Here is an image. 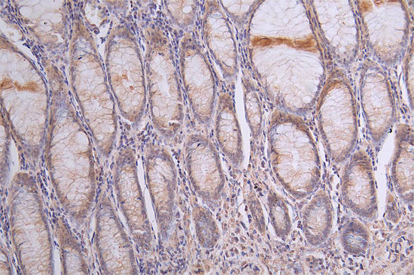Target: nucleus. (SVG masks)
I'll use <instances>...</instances> for the list:
<instances>
[{
	"instance_id": "nucleus-1",
	"label": "nucleus",
	"mask_w": 414,
	"mask_h": 275,
	"mask_svg": "<svg viewBox=\"0 0 414 275\" xmlns=\"http://www.w3.org/2000/svg\"><path fill=\"white\" fill-rule=\"evenodd\" d=\"M297 1L290 17L277 18L250 39V62L265 93L278 109L295 114L315 105L328 73V54L317 34L308 1ZM273 17V16H272Z\"/></svg>"
},
{
	"instance_id": "nucleus-2",
	"label": "nucleus",
	"mask_w": 414,
	"mask_h": 275,
	"mask_svg": "<svg viewBox=\"0 0 414 275\" xmlns=\"http://www.w3.org/2000/svg\"><path fill=\"white\" fill-rule=\"evenodd\" d=\"M71 89L99 150L108 155L117 130L115 100L108 87L93 37L79 16L70 46Z\"/></svg>"
},
{
	"instance_id": "nucleus-3",
	"label": "nucleus",
	"mask_w": 414,
	"mask_h": 275,
	"mask_svg": "<svg viewBox=\"0 0 414 275\" xmlns=\"http://www.w3.org/2000/svg\"><path fill=\"white\" fill-rule=\"evenodd\" d=\"M1 57V104L16 139L36 154L48 128V98L45 81L29 59L3 41Z\"/></svg>"
},
{
	"instance_id": "nucleus-4",
	"label": "nucleus",
	"mask_w": 414,
	"mask_h": 275,
	"mask_svg": "<svg viewBox=\"0 0 414 275\" xmlns=\"http://www.w3.org/2000/svg\"><path fill=\"white\" fill-rule=\"evenodd\" d=\"M145 72L148 105L154 128L173 141L181 134L185 118L184 98L179 72L170 39L159 23L144 30Z\"/></svg>"
},
{
	"instance_id": "nucleus-5",
	"label": "nucleus",
	"mask_w": 414,
	"mask_h": 275,
	"mask_svg": "<svg viewBox=\"0 0 414 275\" xmlns=\"http://www.w3.org/2000/svg\"><path fill=\"white\" fill-rule=\"evenodd\" d=\"M105 61L108 84L120 113L130 122L139 123L146 104L145 65L128 24H117L110 31Z\"/></svg>"
},
{
	"instance_id": "nucleus-6",
	"label": "nucleus",
	"mask_w": 414,
	"mask_h": 275,
	"mask_svg": "<svg viewBox=\"0 0 414 275\" xmlns=\"http://www.w3.org/2000/svg\"><path fill=\"white\" fill-rule=\"evenodd\" d=\"M362 48L386 70L404 57L413 37V17L406 1H356Z\"/></svg>"
},
{
	"instance_id": "nucleus-7",
	"label": "nucleus",
	"mask_w": 414,
	"mask_h": 275,
	"mask_svg": "<svg viewBox=\"0 0 414 275\" xmlns=\"http://www.w3.org/2000/svg\"><path fill=\"white\" fill-rule=\"evenodd\" d=\"M355 94L345 70L330 69L315 102L317 116L329 148L345 153L354 139L357 118Z\"/></svg>"
},
{
	"instance_id": "nucleus-8",
	"label": "nucleus",
	"mask_w": 414,
	"mask_h": 275,
	"mask_svg": "<svg viewBox=\"0 0 414 275\" xmlns=\"http://www.w3.org/2000/svg\"><path fill=\"white\" fill-rule=\"evenodd\" d=\"M317 34L329 58L345 69L357 59L362 48L354 1H308Z\"/></svg>"
},
{
	"instance_id": "nucleus-9",
	"label": "nucleus",
	"mask_w": 414,
	"mask_h": 275,
	"mask_svg": "<svg viewBox=\"0 0 414 275\" xmlns=\"http://www.w3.org/2000/svg\"><path fill=\"white\" fill-rule=\"evenodd\" d=\"M178 56L181 85L192 116L199 126L208 128L215 114L217 86L210 62L192 32L181 39Z\"/></svg>"
},
{
	"instance_id": "nucleus-10",
	"label": "nucleus",
	"mask_w": 414,
	"mask_h": 275,
	"mask_svg": "<svg viewBox=\"0 0 414 275\" xmlns=\"http://www.w3.org/2000/svg\"><path fill=\"white\" fill-rule=\"evenodd\" d=\"M184 167L197 196L212 210L221 203L225 175L215 145L204 134L187 136L183 149Z\"/></svg>"
},
{
	"instance_id": "nucleus-11",
	"label": "nucleus",
	"mask_w": 414,
	"mask_h": 275,
	"mask_svg": "<svg viewBox=\"0 0 414 275\" xmlns=\"http://www.w3.org/2000/svg\"><path fill=\"white\" fill-rule=\"evenodd\" d=\"M359 95L373 138L379 141L395 119L396 102L387 70L368 57L360 65Z\"/></svg>"
},
{
	"instance_id": "nucleus-12",
	"label": "nucleus",
	"mask_w": 414,
	"mask_h": 275,
	"mask_svg": "<svg viewBox=\"0 0 414 275\" xmlns=\"http://www.w3.org/2000/svg\"><path fill=\"white\" fill-rule=\"evenodd\" d=\"M147 185L153 205L160 238L167 240L175 218L177 172L170 152L163 146L150 144L146 151Z\"/></svg>"
},
{
	"instance_id": "nucleus-13",
	"label": "nucleus",
	"mask_w": 414,
	"mask_h": 275,
	"mask_svg": "<svg viewBox=\"0 0 414 275\" xmlns=\"http://www.w3.org/2000/svg\"><path fill=\"white\" fill-rule=\"evenodd\" d=\"M118 200L131 235L138 246L146 252L154 247V238L139 183L136 159L133 151L126 149L119 157Z\"/></svg>"
},
{
	"instance_id": "nucleus-14",
	"label": "nucleus",
	"mask_w": 414,
	"mask_h": 275,
	"mask_svg": "<svg viewBox=\"0 0 414 275\" xmlns=\"http://www.w3.org/2000/svg\"><path fill=\"white\" fill-rule=\"evenodd\" d=\"M201 32L204 43L223 78L233 85L239 70L237 43L230 21L219 1L204 2Z\"/></svg>"
},
{
	"instance_id": "nucleus-15",
	"label": "nucleus",
	"mask_w": 414,
	"mask_h": 275,
	"mask_svg": "<svg viewBox=\"0 0 414 275\" xmlns=\"http://www.w3.org/2000/svg\"><path fill=\"white\" fill-rule=\"evenodd\" d=\"M213 118L219 150L233 167L240 168L244 159L243 140L232 91L223 90L219 92Z\"/></svg>"
},
{
	"instance_id": "nucleus-16",
	"label": "nucleus",
	"mask_w": 414,
	"mask_h": 275,
	"mask_svg": "<svg viewBox=\"0 0 414 275\" xmlns=\"http://www.w3.org/2000/svg\"><path fill=\"white\" fill-rule=\"evenodd\" d=\"M192 218L198 243L204 249L215 247L220 238V232L211 212L197 203H192Z\"/></svg>"
},
{
	"instance_id": "nucleus-17",
	"label": "nucleus",
	"mask_w": 414,
	"mask_h": 275,
	"mask_svg": "<svg viewBox=\"0 0 414 275\" xmlns=\"http://www.w3.org/2000/svg\"><path fill=\"white\" fill-rule=\"evenodd\" d=\"M241 84L246 121L252 138L257 141L261 134L262 111L259 97L254 82L246 72H242Z\"/></svg>"
},
{
	"instance_id": "nucleus-18",
	"label": "nucleus",
	"mask_w": 414,
	"mask_h": 275,
	"mask_svg": "<svg viewBox=\"0 0 414 275\" xmlns=\"http://www.w3.org/2000/svg\"><path fill=\"white\" fill-rule=\"evenodd\" d=\"M219 2L229 20L234 23L240 37L248 40L252 19L261 1H222Z\"/></svg>"
},
{
	"instance_id": "nucleus-19",
	"label": "nucleus",
	"mask_w": 414,
	"mask_h": 275,
	"mask_svg": "<svg viewBox=\"0 0 414 275\" xmlns=\"http://www.w3.org/2000/svg\"><path fill=\"white\" fill-rule=\"evenodd\" d=\"M165 10L175 26L187 32H192L199 14L197 1H166Z\"/></svg>"
},
{
	"instance_id": "nucleus-20",
	"label": "nucleus",
	"mask_w": 414,
	"mask_h": 275,
	"mask_svg": "<svg viewBox=\"0 0 414 275\" xmlns=\"http://www.w3.org/2000/svg\"><path fill=\"white\" fill-rule=\"evenodd\" d=\"M404 61V72L405 84L410 105L413 109V40L411 38L408 45L406 54L403 59Z\"/></svg>"
}]
</instances>
